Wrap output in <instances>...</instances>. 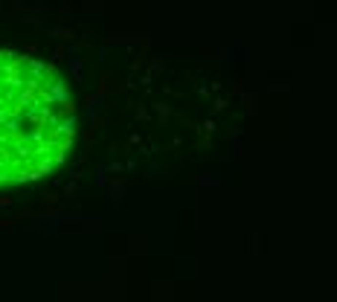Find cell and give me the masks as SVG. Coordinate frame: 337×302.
I'll use <instances>...</instances> for the list:
<instances>
[{"label":"cell","mask_w":337,"mask_h":302,"mask_svg":"<svg viewBox=\"0 0 337 302\" xmlns=\"http://www.w3.org/2000/svg\"><path fill=\"white\" fill-rule=\"evenodd\" d=\"M76 117L50 64L0 50V186L44 178L64 160Z\"/></svg>","instance_id":"1"}]
</instances>
